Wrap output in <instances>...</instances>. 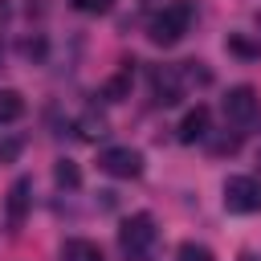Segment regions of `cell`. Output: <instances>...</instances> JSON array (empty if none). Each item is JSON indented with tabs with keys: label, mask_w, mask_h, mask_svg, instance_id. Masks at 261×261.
Wrapping results in <instances>:
<instances>
[{
	"label": "cell",
	"mask_w": 261,
	"mask_h": 261,
	"mask_svg": "<svg viewBox=\"0 0 261 261\" xmlns=\"http://www.w3.org/2000/svg\"><path fill=\"white\" fill-rule=\"evenodd\" d=\"M192 0H171V4H163L155 16H151V41L155 45H175L184 33H188V24H192Z\"/></svg>",
	"instance_id": "cell-1"
},
{
	"label": "cell",
	"mask_w": 261,
	"mask_h": 261,
	"mask_svg": "<svg viewBox=\"0 0 261 261\" xmlns=\"http://www.w3.org/2000/svg\"><path fill=\"white\" fill-rule=\"evenodd\" d=\"M118 245H122V253H126L130 261L147 257V249L155 245V216H151V212H135L130 220H122Z\"/></svg>",
	"instance_id": "cell-2"
},
{
	"label": "cell",
	"mask_w": 261,
	"mask_h": 261,
	"mask_svg": "<svg viewBox=\"0 0 261 261\" xmlns=\"http://www.w3.org/2000/svg\"><path fill=\"white\" fill-rule=\"evenodd\" d=\"M224 208L228 212H261V184L253 175H228L224 179Z\"/></svg>",
	"instance_id": "cell-3"
},
{
	"label": "cell",
	"mask_w": 261,
	"mask_h": 261,
	"mask_svg": "<svg viewBox=\"0 0 261 261\" xmlns=\"http://www.w3.org/2000/svg\"><path fill=\"white\" fill-rule=\"evenodd\" d=\"M220 110H224V122H232V126H249L253 114H257V90H253V86H232V90L224 94Z\"/></svg>",
	"instance_id": "cell-4"
},
{
	"label": "cell",
	"mask_w": 261,
	"mask_h": 261,
	"mask_svg": "<svg viewBox=\"0 0 261 261\" xmlns=\"http://www.w3.org/2000/svg\"><path fill=\"white\" fill-rule=\"evenodd\" d=\"M98 167H102L106 175H114V179H135V175L143 171V155H139L135 147H106V151L98 155Z\"/></svg>",
	"instance_id": "cell-5"
},
{
	"label": "cell",
	"mask_w": 261,
	"mask_h": 261,
	"mask_svg": "<svg viewBox=\"0 0 261 261\" xmlns=\"http://www.w3.org/2000/svg\"><path fill=\"white\" fill-rule=\"evenodd\" d=\"M151 94H155L159 106H175V102L184 98V77H179V69L155 65V69H151Z\"/></svg>",
	"instance_id": "cell-6"
},
{
	"label": "cell",
	"mask_w": 261,
	"mask_h": 261,
	"mask_svg": "<svg viewBox=\"0 0 261 261\" xmlns=\"http://www.w3.org/2000/svg\"><path fill=\"white\" fill-rule=\"evenodd\" d=\"M208 122H212L208 106L196 102V106L184 114V122H179V143H200V139H208Z\"/></svg>",
	"instance_id": "cell-7"
},
{
	"label": "cell",
	"mask_w": 261,
	"mask_h": 261,
	"mask_svg": "<svg viewBox=\"0 0 261 261\" xmlns=\"http://www.w3.org/2000/svg\"><path fill=\"white\" fill-rule=\"evenodd\" d=\"M29 192H33V179H16L8 188V228L16 232L24 224V212H29Z\"/></svg>",
	"instance_id": "cell-8"
},
{
	"label": "cell",
	"mask_w": 261,
	"mask_h": 261,
	"mask_svg": "<svg viewBox=\"0 0 261 261\" xmlns=\"http://www.w3.org/2000/svg\"><path fill=\"white\" fill-rule=\"evenodd\" d=\"M130 86H135V69H130V65H122L114 77H106L102 98H106V102H122V98H130Z\"/></svg>",
	"instance_id": "cell-9"
},
{
	"label": "cell",
	"mask_w": 261,
	"mask_h": 261,
	"mask_svg": "<svg viewBox=\"0 0 261 261\" xmlns=\"http://www.w3.org/2000/svg\"><path fill=\"white\" fill-rule=\"evenodd\" d=\"M61 261H102V249L86 237H73V241L61 245Z\"/></svg>",
	"instance_id": "cell-10"
},
{
	"label": "cell",
	"mask_w": 261,
	"mask_h": 261,
	"mask_svg": "<svg viewBox=\"0 0 261 261\" xmlns=\"http://www.w3.org/2000/svg\"><path fill=\"white\" fill-rule=\"evenodd\" d=\"M20 114H24V98H20L16 90H0V126L16 122Z\"/></svg>",
	"instance_id": "cell-11"
},
{
	"label": "cell",
	"mask_w": 261,
	"mask_h": 261,
	"mask_svg": "<svg viewBox=\"0 0 261 261\" xmlns=\"http://www.w3.org/2000/svg\"><path fill=\"white\" fill-rule=\"evenodd\" d=\"M53 179H57L61 188H77V184H82V171H77V163H69V159H61V163L53 167Z\"/></svg>",
	"instance_id": "cell-12"
},
{
	"label": "cell",
	"mask_w": 261,
	"mask_h": 261,
	"mask_svg": "<svg viewBox=\"0 0 261 261\" xmlns=\"http://www.w3.org/2000/svg\"><path fill=\"white\" fill-rule=\"evenodd\" d=\"M179 261H216L208 245H196V241H184L179 245Z\"/></svg>",
	"instance_id": "cell-13"
},
{
	"label": "cell",
	"mask_w": 261,
	"mask_h": 261,
	"mask_svg": "<svg viewBox=\"0 0 261 261\" xmlns=\"http://www.w3.org/2000/svg\"><path fill=\"white\" fill-rule=\"evenodd\" d=\"M77 126H82V139H102L106 135V118L102 114H86Z\"/></svg>",
	"instance_id": "cell-14"
},
{
	"label": "cell",
	"mask_w": 261,
	"mask_h": 261,
	"mask_svg": "<svg viewBox=\"0 0 261 261\" xmlns=\"http://www.w3.org/2000/svg\"><path fill=\"white\" fill-rule=\"evenodd\" d=\"M24 151V139H16V135H8V139H0V163H16V155Z\"/></svg>",
	"instance_id": "cell-15"
},
{
	"label": "cell",
	"mask_w": 261,
	"mask_h": 261,
	"mask_svg": "<svg viewBox=\"0 0 261 261\" xmlns=\"http://www.w3.org/2000/svg\"><path fill=\"white\" fill-rule=\"evenodd\" d=\"M237 147H241V135H224V139H216V143H212V151H216V155H232Z\"/></svg>",
	"instance_id": "cell-16"
},
{
	"label": "cell",
	"mask_w": 261,
	"mask_h": 261,
	"mask_svg": "<svg viewBox=\"0 0 261 261\" xmlns=\"http://www.w3.org/2000/svg\"><path fill=\"white\" fill-rule=\"evenodd\" d=\"M73 8H77V12L98 16V12H106V8H110V0H73Z\"/></svg>",
	"instance_id": "cell-17"
},
{
	"label": "cell",
	"mask_w": 261,
	"mask_h": 261,
	"mask_svg": "<svg viewBox=\"0 0 261 261\" xmlns=\"http://www.w3.org/2000/svg\"><path fill=\"white\" fill-rule=\"evenodd\" d=\"M41 53H45V41H41V37L24 41V57H41Z\"/></svg>",
	"instance_id": "cell-18"
},
{
	"label": "cell",
	"mask_w": 261,
	"mask_h": 261,
	"mask_svg": "<svg viewBox=\"0 0 261 261\" xmlns=\"http://www.w3.org/2000/svg\"><path fill=\"white\" fill-rule=\"evenodd\" d=\"M245 261H253V257H245Z\"/></svg>",
	"instance_id": "cell-19"
}]
</instances>
